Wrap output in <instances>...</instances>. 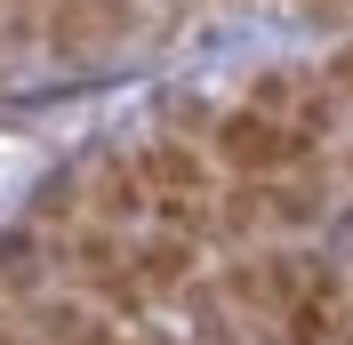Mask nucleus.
Instances as JSON below:
<instances>
[{
  "mask_svg": "<svg viewBox=\"0 0 353 345\" xmlns=\"http://www.w3.org/2000/svg\"><path fill=\"white\" fill-rule=\"evenodd\" d=\"M209 161H217L233 185H265V177H305V169H330L305 129H289V121H273V112H257L241 97V105H217V121H209Z\"/></svg>",
  "mask_w": 353,
  "mask_h": 345,
  "instance_id": "1",
  "label": "nucleus"
},
{
  "mask_svg": "<svg viewBox=\"0 0 353 345\" xmlns=\"http://www.w3.org/2000/svg\"><path fill=\"white\" fill-rule=\"evenodd\" d=\"M241 97L257 112H273V121H289V129H305L313 145H337L345 121H353V105L337 97V81L321 65H265V72H249Z\"/></svg>",
  "mask_w": 353,
  "mask_h": 345,
  "instance_id": "2",
  "label": "nucleus"
},
{
  "mask_svg": "<svg viewBox=\"0 0 353 345\" xmlns=\"http://www.w3.org/2000/svg\"><path fill=\"white\" fill-rule=\"evenodd\" d=\"M321 72H330V81H337V97L353 105V41H337V48H330V65H321Z\"/></svg>",
  "mask_w": 353,
  "mask_h": 345,
  "instance_id": "3",
  "label": "nucleus"
}]
</instances>
